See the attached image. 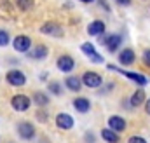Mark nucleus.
<instances>
[{
    "instance_id": "2eb2a0df",
    "label": "nucleus",
    "mask_w": 150,
    "mask_h": 143,
    "mask_svg": "<svg viewBox=\"0 0 150 143\" xmlns=\"http://www.w3.org/2000/svg\"><path fill=\"white\" fill-rule=\"evenodd\" d=\"M65 86L68 87V91L72 93H79L82 89V79L80 77H75V75H68L65 79Z\"/></svg>"
},
{
    "instance_id": "9b49d317",
    "label": "nucleus",
    "mask_w": 150,
    "mask_h": 143,
    "mask_svg": "<svg viewBox=\"0 0 150 143\" xmlns=\"http://www.w3.org/2000/svg\"><path fill=\"white\" fill-rule=\"evenodd\" d=\"M105 30H107V26H105V23H103L101 19H96V21L89 23V26H87V33H89L91 37L103 35V33H105Z\"/></svg>"
},
{
    "instance_id": "4468645a",
    "label": "nucleus",
    "mask_w": 150,
    "mask_h": 143,
    "mask_svg": "<svg viewBox=\"0 0 150 143\" xmlns=\"http://www.w3.org/2000/svg\"><path fill=\"white\" fill-rule=\"evenodd\" d=\"M74 108L79 113H87L91 110V101L86 98V96H79L74 100Z\"/></svg>"
},
{
    "instance_id": "bb28decb",
    "label": "nucleus",
    "mask_w": 150,
    "mask_h": 143,
    "mask_svg": "<svg viewBox=\"0 0 150 143\" xmlns=\"http://www.w3.org/2000/svg\"><path fill=\"white\" fill-rule=\"evenodd\" d=\"M143 63H145L147 67H150V49H147V51L143 52Z\"/></svg>"
},
{
    "instance_id": "a878e982",
    "label": "nucleus",
    "mask_w": 150,
    "mask_h": 143,
    "mask_svg": "<svg viewBox=\"0 0 150 143\" xmlns=\"http://www.w3.org/2000/svg\"><path fill=\"white\" fill-rule=\"evenodd\" d=\"M89 59H91L93 63H103V58H101V54H98V52H94L93 56H89Z\"/></svg>"
},
{
    "instance_id": "f03ea898",
    "label": "nucleus",
    "mask_w": 150,
    "mask_h": 143,
    "mask_svg": "<svg viewBox=\"0 0 150 143\" xmlns=\"http://www.w3.org/2000/svg\"><path fill=\"white\" fill-rule=\"evenodd\" d=\"M82 84H84L86 87L98 89V87L103 84V79H101V75L96 73V72H86V73L82 75Z\"/></svg>"
},
{
    "instance_id": "6ab92c4d",
    "label": "nucleus",
    "mask_w": 150,
    "mask_h": 143,
    "mask_svg": "<svg viewBox=\"0 0 150 143\" xmlns=\"http://www.w3.org/2000/svg\"><path fill=\"white\" fill-rule=\"evenodd\" d=\"M33 101L37 103L38 107H45V105L49 103V98H47V94H45V93H40V91H37V93L33 94Z\"/></svg>"
},
{
    "instance_id": "393cba45",
    "label": "nucleus",
    "mask_w": 150,
    "mask_h": 143,
    "mask_svg": "<svg viewBox=\"0 0 150 143\" xmlns=\"http://www.w3.org/2000/svg\"><path fill=\"white\" fill-rule=\"evenodd\" d=\"M127 143H147V140L142 138V136H131V138L127 140Z\"/></svg>"
},
{
    "instance_id": "dca6fc26",
    "label": "nucleus",
    "mask_w": 150,
    "mask_h": 143,
    "mask_svg": "<svg viewBox=\"0 0 150 143\" xmlns=\"http://www.w3.org/2000/svg\"><path fill=\"white\" fill-rule=\"evenodd\" d=\"M101 138H103L107 143H119V142H120V138H119V133L112 131L110 127H105V129L101 131Z\"/></svg>"
},
{
    "instance_id": "2f4dec72",
    "label": "nucleus",
    "mask_w": 150,
    "mask_h": 143,
    "mask_svg": "<svg viewBox=\"0 0 150 143\" xmlns=\"http://www.w3.org/2000/svg\"><path fill=\"white\" fill-rule=\"evenodd\" d=\"M11 143H12V142H11Z\"/></svg>"
},
{
    "instance_id": "7c9ffc66",
    "label": "nucleus",
    "mask_w": 150,
    "mask_h": 143,
    "mask_svg": "<svg viewBox=\"0 0 150 143\" xmlns=\"http://www.w3.org/2000/svg\"><path fill=\"white\" fill-rule=\"evenodd\" d=\"M80 2H84V4H93L94 0H80Z\"/></svg>"
},
{
    "instance_id": "9d476101",
    "label": "nucleus",
    "mask_w": 150,
    "mask_h": 143,
    "mask_svg": "<svg viewBox=\"0 0 150 143\" xmlns=\"http://www.w3.org/2000/svg\"><path fill=\"white\" fill-rule=\"evenodd\" d=\"M40 32L44 33V35H56V37H61L63 35V32H61V26L58 25V23H54V21H49V23H44L42 26H40Z\"/></svg>"
},
{
    "instance_id": "412c9836",
    "label": "nucleus",
    "mask_w": 150,
    "mask_h": 143,
    "mask_svg": "<svg viewBox=\"0 0 150 143\" xmlns=\"http://www.w3.org/2000/svg\"><path fill=\"white\" fill-rule=\"evenodd\" d=\"M16 4H18V7L25 12V11H30L32 9V5H33V2L32 0H16Z\"/></svg>"
},
{
    "instance_id": "1a4fd4ad",
    "label": "nucleus",
    "mask_w": 150,
    "mask_h": 143,
    "mask_svg": "<svg viewBox=\"0 0 150 143\" xmlns=\"http://www.w3.org/2000/svg\"><path fill=\"white\" fill-rule=\"evenodd\" d=\"M103 44H105V47L108 49V52H115V51L120 47V44H122V37L117 35V33H112V35H108V37L103 38Z\"/></svg>"
},
{
    "instance_id": "f8f14e48",
    "label": "nucleus",
    "mask_w": 150,
    "mask_h": 143,
    "mask_svg": "<svg viewBox=\"0 0 150 143\" xmlns=\"http://www.w3.org/2000/svg\"><path fill=\"white\" fill-rule=\"evenodd\" d=\"M108 127L115 133H122V131H126V120L119 115H112L108 119Z\"/></svg>"
},
{
    "instance_id": "7ed1b4c3",
    "label": "nucleus",
    "mask_w": 150,
    "mask_h": 143,
    "mask_svg": "<svg viewBox=\"0 0 150 143\" xmlns=\"http://www.w3.org/2000/svg\"><path fill=\"white\" fill-rule=\"evenodd\" d=\"M11 105L16 112H26L32 105V100L26 94H16V96L11 98Z\"/></svg>"
},
{
    "instance_id": "f3484780",
    "label": "nucleus",
    "mask_w": 150,
    "mask_h": 143,
    "mask_svg": "<svg viewBox=\"0 0 150 143\" xmlns=\"http://www.w3.org/2000/svg\"><path fill=\"white\" fill-rule=\"evenodd\" d=\"M47 54H49V49H47L45 45H42V44L37 45V47L30 52V56H32L33 59H45V58H47Z\"/></svg>"
},
{
    "instance_id": "4be33fe9",
    "label": "nucleus",
    "mask_w": 150,
    "mask_h": 143,
    "mask_svg": "<svg viewBox=\"0 0 150 143\" xmlns=\"http://www.w3.org/2000/svg\"><path fill=\"white\" fill-rule=\"evenodd\" d=\"M47 87H49V91H51L52 94H56V96H58V94H61L59 82H56V80H54V82H49V86H47Z\"/></svg>"
},
{
    "instance_id": "c756f323",
    "label": "nucleus",
    "mask_w": 150,
    "mask_h": 143,
    "mask_svg": "<svg viewBox=\"0 0 150 143\" xmlns=\"http://www.w3.org/2000/svg\"><path fill=\"white\" fill-rule=\"evenodd\" d=\"M145 110H147V113H150V100L145 101Z\"/></svg>"
},
{
    "instance_id": "6e6552de",
    "label": "nucleus",
    "mask_w": 150,
    "mask_h": 143,
    "mask_svg": "<svg viewBox=\"0 0 150 143\" xmlns=\"http://www.w3.org/2000/svg\"><path fill=\"white\" fill-rule=\"evenodd\" d=\"M56 65H58L59 72H63V73H68V72H72L75 68V61H74V58H72L70 54H63V56H59L58 61H56Z\"/></svg>"
},
{
    "instance_id": "0eeeda50",
    "label": "nucleus",
    "mask_w": 150,
    "mask_h": 143,
    "mask_svg": "<svg viewBox=\"0 0 150 143\" xmlns=\"http://www.w3.org/2000/svg\"><path fill=\"white\" fill-rule=\"evenodd\" d=\"M74 117L70 115V113H65V112H61V113H58L56 115V126L59 127V129H63V131H68V129H72L74 127Z\"/></svg>"
},
{
    "instance_id": "20e7f679",
    "label": "nucleus",
    "mask_w": 150,
    "mask_h": 143,
    "mask_svg": "<svg viewBox=\"0 0 150 143\" xmlns=\"http://www.w3.org/2000/svg\"><path fill=\"white\" fill-rule=\"evenodd\" d=\"M108 70H113V72H119V73H122L124 77H127V79H131L133 82H136L138 86H147V77H143V75H140V73H134V72H127V70H122V68H117L115 65H108Z\"/></svg>"
},
{
    "instance_id": "a211bd4d",
    "label": "nucleus",
    "mask_w": 150,
    "mask_h": 143,
    "mask_svg": "<svg viewBox=\"0 0 150 143\" xmlns=\"http://www.w3.org/2000/svg\"><path fill=\"white\" fill-rule=\"evenodd\" d=\"M145 91H142V89H138L133 96H131V107H140V105H143L145 103Z\"/></svg>"
},
{
    "instance_id": "aec40b11",
    "label": "nucleus",
    "mask_w": 150,
    "mask_h": 143,
    "mask_svg": "<svg viewBox=\"0 0 150 143\" xmlns=\"http://www.w3.org/2000/svg\"><path fill=\"white\" fill-rule=\"evenodd\" d=\"M80 51H82L84 54H87V56H93V54L96 52V49H94V45H93L91 42H84V44L80 45Z\"/></svg>"
},
{
    "instance_id": "ddd939ff",
    "label": "nucleus",
    "mask_w": 150,
    "mask_h": 143,
    "mask_svg": "<svg viewBox=\"0 0 150 143\" xmlns=\"http://www.w3.org/2000/svg\"><path fill=\"white\" fill-rule=\"evenodd\" d=\"M119 63L120 65H124V67H129V65H133L134 63V51L133 49H122L120 52H119Z\"/></svg>"
},
{
    "instance_id": "423d86ee",
    "label": "nucleus",
    "mask_w": 150,
    "mask_h": 143,
    "mask_svg": "<svg viewBox=\"0 0 150 143\" xmlns=\"http://www.w3.org/2000/svg\"><path fill=\"white\" fill-rule=\"evenodd\" d=\"M18 135L23 140H33L35 138V126L32 122H19L18 124Z\"/></svg>"
},
{
    "instance_id": "b1692460",
    "label": "nucleus",
    "mask_w": 150,
    "mask_h": 143,
    "mask_svg": "<svg viewBox=\"0 0 150 143\" xmlns=\"http://www.w3.org/2000/svg\"><path fill=\"white\" fill-rule=\"evenodd\" d=\"M35 117H37V120H40V122H45L47 120V115H45L44 110H38L37 113H35Z\"/></svg>"
},
{
    "instance_id": "c85d7f7f",
    "label": "nucleus",
    "mask_w": 150,
    "mask_h": 143,
    "mask_svg": "<svg viewBox=\"0 0 150 143\" xmlns=\"http://www.w3.org/2000/svg\"><path fill=\"white\" fill-rule=\"evenodd\" d=\"M115 2H117L119 5H129V4H131V0H115Z\"/></svg>"
},
{
    "instance_id": "f257e3e1",
    "label": "nucleus",
    "mask_w": 150,
    "mask_h": 143,
    "mask_svg": "<svg viewBox=\"0 0 150 143\" xmlns=\"http://www.w3.org/2000/svg\"><path fill=\"white\" fill-rule=\"evenodd\" d=\"M5 80H7V84L12 86V87H21V86L26 84V75L19 70H9L7 75H5Z\"/></svg>"
},
{
    "instance_id": "39448f33",
    "label": "nucleus",
    "mask_w": 150,
    "mask_h": 143,
    "mask_svg": "<svg viewBox=\"0 0 150 143\" xmlns=\"http://www.w3.org/2000/svg\"><path fill=\"white\" fill-rule=\"evenodd\" d=\"M12 47H14L18 52H28L30 47H32V38L26 37V35L14 37V40H12Z\"/></svg>"
},
{
    "instance_id": "5701e85b",
    "label": "nucleus",
    "mask_w": 150,
    "mask_h": 143,
    "mask_svg": "<svg viewBox=\"0 0 150 143\" xmlns=\"http://www.w3.org/2000/svg\"><path fill=\"white\" fill-rule=\"evenodd\" d=\"M9 40H11L9 33H7L5 30H0V47H5V45L9 44Z\"/></svg>"
},
{
    "instance_id": "cd10ccee",
    "label": "nucleus",
    "mask_w": 150,
    "mask_h": 143,
    "mask_svg": "<svg viewBox=\"0 0 150 143\" xmlns=\"http://www.w3.org/2000/svg\"><path fill=\"white\" fill-rule=\"evenodd\" d=\"M94 142H96L94 135L93 133H86V143H94Z\"/></svg>"
}]
</instances>
